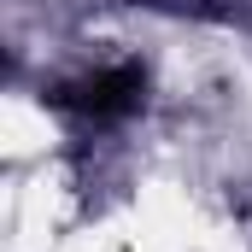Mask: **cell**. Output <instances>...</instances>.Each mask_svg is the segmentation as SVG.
<instances>
[{
	"label": "cell",
	"instance_id": "6da1fadb",
	"mask_svg": "<svg viewBox=\"0 0 252 252\" xmlns=\"http://www.w3.org/2000/svg\"><path fill=\"white\" fill-rule=\"evenodd\" d=\"M141 88H147V82H141L135 64H100V70L64 82V88H59V106L82 112V118H124L129 106L141 100Z\"/></svg>",
	"mask_w": 252,
	"mask_h": 252
}]
</instances>
